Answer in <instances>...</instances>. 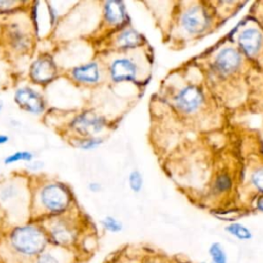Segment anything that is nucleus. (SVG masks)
I'll list each match as a JSON object with an SVG mask.
<instances>
[{
    "mask_svg": "<svg viewBox=\"0 0 263 263\" xmlns=\"http://www.w3.org/2000/svg\"><path fill=\"white\" fill-rule=\"evenodd\" d=\"M109 261L111 263H193L183 255L168 254L147 245H126Z\"/></svg>",
    "mask_w": 263,
    "mask_h": 263,
    "instance_id": "1",
    "label": "nucleus"
},
{
    "mask_svg": "<svg viewBox=\"0 0 263 263\" xmlns=\"http://www.w3.org/2000/svg\"><path fill=\"white\" fill-rule=\"evenodd\" d=\"M37 203L49 216L58 217L66 213L73 201L70 187L60 181H48L38 190Z\"/></svg>",
    "mask_w": 263,
    "mask_h": 263,
    "instance_id": "2",
    "label": "nucleus"
},
{
    "mask_svg": "<svg viewBox=\"0 0 263 263\" xmlns=\"http://www.w3.org/2000/svg\"><path fill=\"white\" fill-rule=\"evenodd\" d=\"M12 249L24 256H39L47 246L46 231L34 224L15 227L9 236Z\"/></svg>",
    "mask_w": 263,
    "mask_h": 263,
    "instance_id": "3",
    "label": "nucleus"
},
{
    "mask_svg": "<svg viewBox=\"0 0 263 263\" xmlns=\"http://www.w3.org/2000/svg\"><path fill=\"white\" fill-rule=\"evenodd\" d=\"M3 39L8 48L18 54L27 53L33 45L34 31L17 18L7 20L2 28Z\"/></svg>",
    "mask_w": 263,
    "mask_h": 263,
    "instance_id": "4",
    "label": "nucleus"
},
{
    "mask_svg": "<svg viewBox=\"0 0 263 263\" xmlns=\"http://www.w3.org/2000/svg\"><path fill=\"white\" fill-rule=\"evenodd\" d=\"M28 75L34 84L46 86L59 77V67L50 53L43 52L32 61Z\"/></svg>",
    "mask_w": 263,
    "mask_h": 263,
    "instance_id": "5",
    "label": "nucleus"
},
{
    "mask_svg": "<svg viewBox=\"0 0 263 263\" xmlns=\"http://www.w3.org/2000/svg\"><path fill=\"white\" fill-rule=\"evenodd\" d=\"M105 126V118L91 111L80 112L68 123L69 129H71L77 138L96 137V135L100 134Z\"/></svg>",
    "mask_w": 263,
    "mask_h": 263,
    "instance_id": "6",
    "label": "nucleus"
},
{
    "mask_svg": "<svg viewBox=\"0 0 263 263\" xmlns=\"http://www.w3.org/2000/svg\"><path fill=\"white\" fill-rule=\"evenodd\" d=\"M13 102L21 110L32 115H41L46 110L45 98L30 85L17 87L13 92Z\"/></svg>",
    "mask_w": 263,
    "mask_h": 263,
    "instance_id": "7",
    "label": "nucleus"
},
{
    "mask_svg": "<svg viewBox=\"0 0 263 263\" xmlns=\"http://www.w3.org/2000/svg\"><path fill=\"white\" fill-rule=\"evenodd\" d=\"M48 240L60 247H69L74 245L77 239V229L69 220L57 218L50 223L46 231Z\"/></svg>",
    "mask_w": 263,
    "mask_h": 263,
    "instance_id": "8",
    "label": "nucleus"
},
{
    "mask_svg": "<svg viewBox=\"0 0 263 263\" xmlns=\"http://www.w3.org/2000/svg\"><path fill=\"white\" fill-rule=\"evenodd\" d=\"M182 26L190 34H199L210 25V15L201 6H192L182 15Z\"/></svg>",
    "mask_w": 263,
    "mask_h": 263,
    "instance_id": "9",
    "label": "nucleus"
},
{
    "mask_svg": "<svg viewBox=\"0 0 263 263\" xmlns=\"http://www.w3.org/2000/svg\"><path fill=\"white\" fill-rule=\"evenodd\" d=\"M69 78L79 84L91 85L96 84L101 79L100 66L97 62H87L72 67L68 72Z\"/></svg>",
    "mask_w": 263,
    "mask_h": 263,
    "instance_id": "10",
    "label": "nucleus"
},
{
    "mask_svg": "<svg viewBox=\"0 0 263 263\" xmlns=\"http://www.w3.org/2000/svg\"><path fill=\"white\" fill-rule=\"evenodd\" d=\"M175 101L180 110L185 113H193L202 103V93L196 86L188 85L179 91Z\"/></svg>",
    "mask_w": 263,
    "mask_h": 263,
    "instance_id": "11",
    "label": "nucleus"
},
{
    "mask_svg": "<svg viewBox=\"0 0 263 263\" xmlns=\"http://www.w3.org/2000/svg\"><path fill=\"white\" fill-rule=\"evenodd\" d=\"M137 75L136 64L128 59H116L110 66V77L114 82L129 81Z\"/></svg>",
    "mask_w": 263,
    "mask_h": 263,
    "instance_id": "12",
    "label": "nucleus"
},
{
    "mask_svg": "<svg viewBox=\"0 0 263 263\" xmlns=\"http://www.w3.org/2000/svg\"><path fill=\"white\" fill-rule=\"evenodd\" d=\"M240 54L233 48H224L216 57L215 65L222 74H230L236 71L240 65Z\"/></svg>",
    "mask_w": 263,
    "mask_h": 263,
    "instance_id": "13",
    "label": "nucleus"
},
{
    "mask_svg": "<svg viewBox=\"0 0 263 263\" xmlns=\"http://www.w3.org/2000/svg\"><path fill=\"white\" fill-rule=\"evenodd\" d=\"M238 42L243 51L249 55L256 54L262 44L261 33L255 28H249L243 30L239 37Z\"/></svg>",
    "mask_w": 263,
    "mask_h": 263,
    "instance_id": "14",
    "label": "nucleus"
},
{
    "mask_svg": "<svg viewBox=\"0 0 263 263\" xmlns=\"http://www.w3.org/2000/svg\"><path fill=\"white\" fill-rule=\"evenodd\" d=\"M104 17L110 25H118L125 17L124 4L121 1H107L104 4Z\"/></svg>",
    "mask_w": 263,
    "mask_h": 263,
    "instance_id": "15",
    "label": "nucleus"
},
{
    "mask_svg": "<svg viewBox=\"0 0 263 263\" xmlns=\"http://www.w3.org/2000/svg\"><path fill=\"white\" fill-rule=\"evenodd\" d=\"M141 42V35L134 29H126L117 38L118 46L121 48H132Z\"/></svg>",
    "mask_w": 263,
    "mask_h": 263,
    "instance_id": "16",
    "label": "nucleus"
},
{
    "mask_svg": "<svg viewBox=\"0 0 263 263\" xmlns=\"http://www.w3.org/2000/svg\"><path fill=\"white\" fill-rule=\"evenodd\" d=\"M225 231L230 234L231 236L235 237L238 240H242V241H247L253 238V233L252 231L245 226L243 224L237 223V222H233L228 224L227 226H225Z\"/></svg>",
    "mask_w": 263,
    "mask_h": 263,
    "instance_id": "17",
    "label": "nucleus"
},
{
    "mask_svg": "<svg viewBox=\"0 0 263 263\" xmlns=\"http://www.w3.org/2000/svg\"><path fill=\"white\" fill-rule=\"evenodd\" d=\"M209 256L212 263H228V256L224 247L218 242L214 241L209 247Z\"/></svg>",
    "mask_w": 263,
    "mask_h": 263,
    "instance_id": "18",
    "label": "nucleus"
},
{
    "mask_svg": "<svg viewBox=\"0 0 263 263\" xmlns=\"http://www.w3.org/2000/svg\"><path fill=\"white\" fill-rule=\"evenodd\" d=\"M35 154L29 150H18L15 152H12L5 156L3 159L4 164H13L20 161H25V162H31L34 160Z\"/></svg>",
    "mask_w": 263,
    "mask_h": 263,
    "instance_id": "19",
    "label": "nucleus"
},
{
    "mask_svg": "<svg viewBox=\"0 0 263 263\" xmlns=\"http://www.w3.org/2000/svg\"><path fill=\"white\" fill-rule=\"evenodd\" d=\"M102 143H103V139L98 137H89V138H75L73 145L80 150L90 151L98 148Z\"/></svg>",
    "mask_w": 263,
    "mask_h": 263,
    "instance_id": "20",
    "label": "nucleus"
},
{
    "mask_svg": "<svg viewBox=\"0 0 263 263\" xmlns=\"http://www.w3.org/2000/svg\"><path fill=\"white\" fill-rule=\"evenodd\" d=\"M20 194V189L15 183H6L0 188V201L8 202L16 198Z\"/></svg>",
    "mask_w": 263,
    "mask_h": 263,
    "instance_id": "21",
    "label": "nucleus"
},
{
    "mask_svg": "<svg viewBox=\"0 0 263 263\" xmlns=\"http://www.w3.org/2000/svg\"><path fill=\"white\" fill-rule=\"evenodd\" d=\"M26 1L20 0H0V13H12L21 10L26 6Z\"/></svg>",
    "mask_w": 263,
    "mask_h": 263,
    "instance_id": "22",
    "label": "nucleus"
},
{
    "mask_svg": "<svg viewBox=\"0 0 263 263\" xmlns=\"http://www.w3.org/2000/svg\"><path fill=\"white\" fill-rule=\"evenodd\" d=\"M101 224L103 226V228L108 231V232H111V233H118L122 230L123 228V225L122 223L117 220L116 218L112 217V216H107L105 217L102 221H101Z\"/></svg>",
    "mask_w": 263,
    "mask_h": 263,
    "instance_id": "23",
    "label": "nucleus"
},
{
    "mask_svg": "<svg viewBox=\"0 0 263 263\" xmlns=\"http://www.w3.org/2000/svg\"><path fill=\"white\" fill-rule=\"evenodd\" d=\"M232 184L231 178L227 174H221L218 176L216 182H215V188L218 192H225L228 189H230Z\"/></svg>",
    "mask_w": 263,
    "mask_h": 263,
    "instance_id": "24",
    "label": "nucleus"
},
{
    "mask_svg": "<svg viewBox=\"0 0 263 263\" xmlns=\"http://www.w3.org/2000/svg\"><path fill=\"white\" fill-rule=\"evenodd\" d=\"M45 4V8H46V11H47V17H48V25L50 28H53L57 23L59 22V18H60V14H59V10L57 9L55 6L52 5L51 2H44Z\"/></svg>",
    "mask_w": 263,
    "mask_h": 263,
    "instance_id": "25",
    "label": "nucleus"
},
{
    "mask_svg": "<svg viewBox=\"0 0 263 263\" xmlns=\"http://www.w3.org/2000/svg\"><path fill=\"white\" fill-rule=\"evenodd\" d=\"M129 187L134 192H140L143 186V179L138 171H133L128 178Z\"/></svg>",
    "mask_w": 263,
    "mask_h": 263,
    "instance_id": "26",
    "label": "nucleus"
},
{
    "mask_svg": "<svg viewBox=\"0 0 263 263\" xmlns=\"http://www.w3.org/2000/svg\"><path fill=\"white\" fill-rule=\"evenodd\" d=\"M35 263H60V260L54 255L43 252L38 256Z\"/></svg>",
    "mask_w": 263,
    "mask_h": 263,
    "instance_id": "27",
    "label": "nucleus"
},
{
    "mask_svg": "<svg viewBox=\"0 0 263 263\" xmlns=\"http://www.w3.org/2000/svg\"><path fill=\"white\" fill-rule=\"evenodd\" d=\"M253 184L261 191H263V168H260L252 176Z\"/></svg>",
    "mask_w": 263,
    "mask_h": 263,
    "instance_id": "28",
    "label": "nucleus"
},
{
    "mask_svg": "<svg viewBox=\"0 0 263 263\" xmlns=\"http://www.w3.org/2000/svg\"><path fill=\"white\" fill-rule=\"evenodd\" d=\"M44 166L43 162L40 161V160H32L31 162H29L28 164V168L31 171V172H38L40 171L42 167Z\"/></svg>",
    "mask_w": 263,
    "mask_h": 263,
    "instance_id": "29",
    "label": "nucleus"
},
{
    "mask_svg": "<svg viewBox=\"0 0 263 263\" xmlns=\"http://www.w3.org/2000/svg\"><path fill=\"white\" fill-rule=\"evenodd\" d=\"M101 189H102V186L99 182L93 181L88 184V190L91 192H99V191H101Z\"/></svg>",
    "mask_w": 263,
    "mask_h": 263,
    "instance_id": "30",
    "label": "nucleus"
},
{
    "mask_svg": "<svg viewBox=\"0 0 263 263\" xmlns=\"http://www.w3.org/2000/svg\"><path fill=\"white\" fill-rule=\"evenodd\" d=\"M10 138L8 135H5V134H0V145H5L9 142Z\"/></svg>",
    "mask_w": 263,
    "mask_h": 263,
    "instance_id": "31",
    "label": "nucleus"
},
{
    "mask_svg": "<svg viewBox=\"0 0 263 263\" xmlns=\"http://www.w3.org/2000/svg\"><path fill=\"white\" fill-rule=\"evenodd\" d=\"M257 209L261 212H263V195L260 196L258 199H257Z\"/></svg>",
    "mask_w": 263,
    "mask_h": 263,
    "instance_id": "32",
    "label": "nucleus"
},
{
    "mask_svg": "<svg viewBox=\"0 0 263 263\" xmlns=\"http://www.w3.org/2000/svg\"><path fill=\"white\" fill-rule=\"evenodd\" d=\"M3 107H4V103H3L2 100H0V113H1L2 110H3Z\"/></svg>",
    "mask_w": 263,
    "mask_h": 263,
    "instance_id": "33",
    "label": "nucleus"
},
{
    "mask_svg": "<svg viewBox=\"0 0 263 263\" xmlns=\"http://www.w3.org/2000/svg\"><path fill=\"white\" fill-rule=\"evenodd\" d=\"M0 80H1V74H0Z\"/></svg>",
    "mask_w": 263,
    "mask_h": 263,
    "instance_id": "34",
    "label": "nucleus"
},
{
    "mask_svg": "<svg viewBox=\"0 0 263 263\" xmlns=\"http://www.w3.org/2000/svg\"><path fill=\"white\" fill-rule=\"evenodd\" d=\"M109 263H111V262H110V261H109Z\"/></svg>",
    "mask_w": 263,
    "mask_h": 263,
    "instance_id": "35",
    "label": "nucleus"
},
{
    "mask_svg": "<svg viewBox=\"0 0 263 263\" xmlns=\"http://www.w3.org/2000/svg\"><path fill=\"white\" fill-rule=\"evenodd\" d=\"M211 263H212V262H211Z\"/></svg>",
    "mask_w": 263,
    "mask_h": 263,
    "instance_id": "36",
    "label": "nucleus"
}]
</instances>
